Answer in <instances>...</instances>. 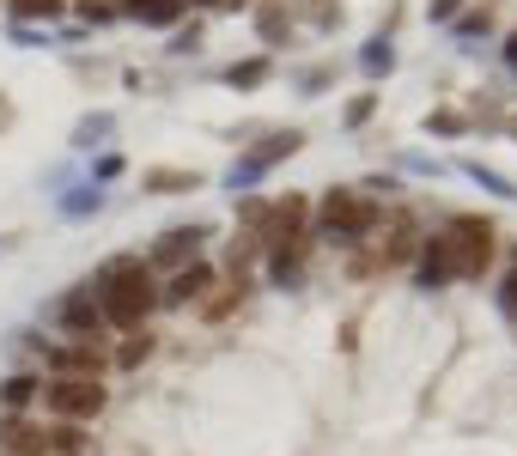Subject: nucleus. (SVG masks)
Here are the masks:
<instances>
[{
	"instance_id": "1",
	"label": "nucleus",
	"mask_w": 517,
	"mask_h": 456,
	"mask_svg": "<svg viewBox=\"0 0 517 456\" xmlns=\"http://www.w3.org/2000/svg\"><path fill=\"white\" fill-rule=\"evenodd\" d=\"M92 292H98L104 323H116V329H140L146 317H153V304H159L153 262H140V256H116V262H104L98 280H92Z\"/></svg>"
},
{
	"instance_id": "2",
	"label": "nucleus",
	"mask_w": 517,
	"mask_h": 456,
	"mask_svg": "<svg viewBox=\"0 0 517 456\" xmlns=\"http://www.w3.org/2000/svg\"><path fill=\"white\" fill-rule=\"evenodd\" d=\"M43 408L61 420H92V414H104V384L98 377H55L43 390Z\"/></svg>"
},
{
	"instance_id": "3",
	"label": "nucleus",
	"mask_w": 517,
	"mask_h": 456,
	"mask_svg": "<svg viewBox=\"0 0 517 456\" xmlns=\"http://www.w3.org/2000/svg\"><path fill=\"white\" fill-rule=\"evenodd\" d=\"M414 262H420V280H426V286H451V280H469V262H463V244H457V232H438V238H426V244L414 250Z\"/></svg>"
},
{
	"instance_id": "4",
	"label": "nucleus",
	"mask_w": 517,
	"mask_h": 456,
	"mask_svg": "<svg viewBox=\"0 0 517 456\" xmlns=\"http://www.w3.org/2000/svg\"><path fill=\"white\" fill-rule=\"evenodd\" d=\"M323 225L341 238V244H353V238H365L378 225V207L365 201V195H347V189H335L329 201H323Z\"/></svg>"
},
{
	"instance_id": "5",
	"label": "nucleus",
	"mask_w": 517,
	"mask_h": 456,
	"mask_svg": "<svg viewBox=\"0 0 517 456\" xmlns=\"http://www.w3.org/2000/svg\"><path fill=\"white\" fill-rule=\"evenodd\" d=\"M61 323H67V335H73V341H98V335H104V311H98V292H92V286L67 292V304H61Z\"/></svg>"
},
{
	"instance_id": "6",
	"label": "nucleus",
	"mask_w": 517,
	"mask_h": 456,
	"mask_svg": "<svg viewBox=\"0 0 517 456\" xmlns=\"http://www.w3.org/2000/svg\"><path fill=\"white\" fill-rule=\"evenodd\" d=\"M207 286H213V268L189 262V268H177V274H171V286H159V304H201V298H207Z\"/></svg>"
},
{
	"instance_id": "7",
	"label": "nucleus",
	"mask_w": 517,
	"mask_h": 456,
	"mask_svg": "<svg viewBox=\"0 0 517 456\" xmlns=\"http://www.w3.org/2000/svg\"><path fill=\"white\" fill-rule=\"evenodd\" d=\"M195 244H201L195 225H189V232H165V244L153 250V262H165V268H171V262H189V256H195Z\"/></svg>"
},
{
	"instance_id": "8",
	"label": "nucleus",
	"mask_w": 517,
	"mask_h": 456,
	"mask_svg": "<svg viewBox=\"0 0 517 456\" xmlns=\"http://www.w3.org/2000/svg\"><path fill=\"white\" fill-rule=\"evenodd\" d=\"M128 13L146 19V25H171V19L183 13V0H128Z\"/></svg>"
},
{
	"instance_id": "9",
	"label": "nucleus",
	"mask_w": 517,
	"mask_h": 456,
	"mask_svg": "<svg viewBox=\"0 0 517 456\" xmlns=\"http://www.w3.org/2000/svg\"><path fill=\"white\" fill-rule=\"evenodd\" d=\"M37 390H43L37 377H25V371H19V377H7V390H0V402H7V408H25V402H31Z\"/></svg>"
},
{
	"instance_id": "10",
	"label": "nucleus",
	"mask_w": 517,
	"mask_h": 456,
	"mask_svg": "<svg viewBox=\"0 0 517 456\" xmlns=\"http://www.w3.org/2000/svg\"><path fill=\"white\" fill-rule=\"evenodd\" d=\"M408 256H414V225L402 219L396 232H390V244H384V262H408Z\"/></svg>"
},
{
	"instance_id": "11",
	"label": "nucleus",
	"mask_w": 517,
	"mask_h": 456,
	"mask_svg": "<svg viewBox=\"0 0 517 456\" xmlns=\"http://www.w3.org/2000/svg\"><path fill=\"white\" fill-rule=\"evenodd\" d=\"M146 183H153L159 195H177V189H195V171H153Z\"/></svg>"
},
{
	"instance_id": "12",
	"label": "nucleus",
	"mask_w": 517,
	"mask_h": 456,
	"mask_svg": "<svg viewBox=\"0 0 517 456\" xmlns=\"http://www.w3.org/2000/svg\"><path fill=\"white\" fill-rule=\"evenodd\" d=\"M268 80V61H244V67H232V86H262Z\"/></svg>"
},
{
	"instance_id": "13",
	"label": "nucleus",
	"mask_w": 517,
	"mask_h": 456,
	"mask_svg": "<svg viewBox=\"0 0 517 456\" xmlns=\"http://www.w3.org/2000/svg\"><path fill=\"white\" fill-rule=\"evenodd\" d=\"M146 353H153V335H146V329H140L134 341H122V365H140Z\"/></svg>"
},
{
	"instance_id": "14",
	"label": "nucleus",
	"mask_w": 517,
	"mask_h": 456,
	"mask_svg": "<svg viewBox=\"0 0 517 456\" xmlns=\"http://www.w3.org/2000/svg\"><path fill=\"white\" fill-rule=\"evenodd\" d=\"M19 13L25 19H49V13H61V0H19Z\"/></svg>"
}]
</instances>
